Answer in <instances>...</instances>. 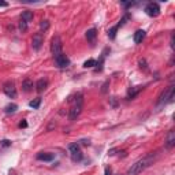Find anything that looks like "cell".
I'll return each instance as SVG.
<instances>
[{"mask_svg":"<svg viewBox=\"0 0 175 175\" xmlns=\"http://www.w3.org/2000/svg\"><path fill=\"white\" fill-rule=\"evenodd\" d=\"M62 40H60L59 36H55L53 38H52V44H51V51L52 53H53V56H56V55L62 53Z\"/></svg>","mask_w":175,"mask_h":175,"instance_id":"277c9868","label":"cell"},{"mask_svg":"<svg viewBox=\"0 0 175 175\" xmlns=\"http://www.w3.org/2000/svg\"><path fill=\"white\" fill-rule=\"evenodd\" d=\"M108 85H109V81H105L103 85V88H101V93H107V90H108Z\"/></svg>","mask_w":175,"mask_h":175,"instance_id":"d4e9b609","label":"cell"},{"mask_svg":"<svg viewBox=\"0 0 175 175\" xmlns=\"http://www.w3.org/2000/svg\"><path fill=\"white\" fill-rule=\"evenodd\" d=\"M112 105H116V101H115V97H112Z\"/></svg>","mask_w":175,"mask_h":175,"instance_id":"d6a6232c","label":"cell"},{"mask_svg":"<svg viewBox=\"0 0 175 175\" xmlns=\"http://www.w3.org/2000/svg\"><path fill=\"white\" fill-rule=\"evenodd\" d=\"M68 150H70L71 155H74V153H78V152H79L78 144H70V146H68Z\"/></svg>","mask_w":175,"mask_h":175,"instance_id":"ac0fdd59","label":"cell"},{"mask_svg":"<svg viewBox=\"0 0 175 175\" xmlns=\"http://www.w3.org/2000/svg\"><path fill=\"white\" fill-rule=\"evenodd\" d=\"M70 101H73V107H71V109H70V119L74 120V119H77V116H78L82 111L84 97H82V94H77L74 98H70Z\"/></svg>","mask_w":175,"mask_h":175,"instance_id":"7a4b0ae2","label":"cell"},{"mask_svg":"<svg viewBox=\"0 0 175 175\" xmlns=\"http://www.w3.org/2000/svg\"><path fill=\"white\" fill-rule=\"evenodd\" d=\"M40 104H41V98H34L33 101H30V103H29V105L32 107V108H38Z\"/></svg>","mask_w":175,"mask_h":175,"instance_id":"d6986e66","label":"cell"},{"mask_svg":"<svg viewBox=\"0 0 175 175\" xmlns=\"http://www.w3.org/2000/svg\"><path fill=\"white\" fill-rule=\"evenodd\" d=\"M22 19H23L25 22H30V21H33V12L32 11H29V10H26V11H23L22 12Z\"/></svg>","mask_w":175,"mask_h":175,"instance_id":"9a60e30c","label":"cell"},{"mask_svg":"<svg viewBox=\"0 0 175 175\" xmlns=\"http://www.w3.org/2000/svg\"><path fill=\"white\" fill-rule=\"evenodd\" d=\"M43 43H44L43 33H41V32L34 33V34H33V38H32V46H33V49L38 51V49L41 48V45H43Z\"/></svg>","mask_w":175,"mask_h":175,"instance_id":"52a82bcc","label":"cell"},{"mask_svg":"<svg viewBox=\"0 0 175 175\" xmlns=\"http://www.w3.org/2000/svg\"><path fill=\"white\" fill-rule=\"evenodd\" d=\"M19 30H21V32H26L27 30V23L23 21V19L19 21Z\"/></svg>","mask_w":175,"mask_h":175,"instance_id":"603a6c76","label":"cell"},{"mask_svg":"<svg viewBox=\"0 0 175 175\" xmlns=\"http://www.w3.org/2000/svg\"><path fill=\"white\" fill-rule=\"evenodd\" d=\"M19 126H21V127H26V126H27V123L23 120V122H21V123H19Z\"/></svg>","mask_w":175,"mask_h":175,"instance_id":"f546056e","label":"cell"},{"mask_svg":"<svg viewBox=\"0 0 175 175\" xmlns=\"http://www.w3.org/2000/svg\"><path fill=\"white\" fill-rule=\"evenodd\" d=\"M152 161H153V156L152 155L146 156V157H144V159H141V160H138L137 163H134L133 166L129 168L127 175H138L139 172H142L145 168H148V167L152 164Z\"/></svg>","mask_w":175,"mask_h":175,"instance_id":"6da1fadb","label":"cell"},{"mask_svg":"<svg viewBox=\"0 0 175 175\" xmlns=\"http://www.w3.org/2000/svg\"><path fill=\"white\" fill-rule=\"evenodd\" d=\"M46 86H48V81L44 79V78L38 79L37 84H36V89H37V92H43V90H45Z\"/></svg>","mask_w":175,"mask_h":175,"instance_id":"9c48e42d","label":"cell"},{"mask_svg":"<svg viewBox=\"0 0 175 175\" xmlns=\"http://www.w3.org/2000/svg\"><path fill=\"white\" fill-rule=\"evenodd\" d=\"M139 67H141V68H144V70H146V62H145L144 59H141V60H139Z\"/></svg>","mask_w":175,"mask_h":175,"instance_id":"83f0119b","label":"cell"},{"mask_svg":"<svg viewBox=\"0 0 175 175\" xmlns=\"http://www.w3.org/2000/svg\"><path fill=\"white\" fill-rule=\"evenodd\" d=\"M22 89H23V92H26V93H27V92H30V90L33 89V82L30 81L29 78L25 79L23 84H22Z\"/></svg>","mask_w":175,"mask_h":175,"instance_id":"5bb4252c","label":"cell"},{"mask_svg":"<svg viewBox=\"0 0 175 175\" xmlns=\"http://www.w3.org/2000/svg\"><path fill=\"white\" fill-rule=\"evenodd\" d=\"M134 43L136 44H139V43H142V40L145 38V32L144 30H137L136 33H134Z\"/></svg>","mask_w":175,"mask_h":175,"instance_id":"8fae6325","label":"cell"},{"mask_svg":"<svg viewBox=\"0 0 175 175\" xmlns=\"http://www.w3.org/2000/svg\"><path fill=\"white\" fill-rule=\"evenodd\" d=\"M96 36H97V30H96L94 27H93V29H89V30L86 32V40L92 43V41H94Z\"/></svg>","mask_w":175,"mask_h":175,"instance_id":"4fadbf2b","label":"cell"},{"mask_svg":"<svg viewBox=\"0 0 175 175\" xmlns=\"http://www.w3.org/2000/svg\"><path fill=\"white\" fill-rule=\"evenodd\" d=\"M145 12L149 16H157L160 14V7H159L157 3H149V4L145 7Z\"/></svg>","mask_w":175,"mask_h":175,"instance_id":"ba28073f","label":"cell"},{"mask_svg":"<svg viewBox=\"0 0 175 175\" xmlns=\"http://www.w3.org/2000/svg\"><path fill=\"white\" fill-rule=\"evenodd\" d=\"M71 157H73V160H74V161H79V160H82V152L79 150L78 153H74V155H71Z\"/></svg>","mask_w":175,"mask_h":175,"instance_id":"cb8c5ba5","label":"cell"},{"mask_svg":"<svg viewBox=\"0 0 175 175\" xmlns=\"http://www.w3.org/2000/svg\"><path fill=\"white\" fill-rule=\"evenodd\" d=\"M81 142H82V144H84V145H89V144H90V142H89V139H82Z\"/></svg>","mask_w":175,"mask_h":175,"instance_id":"f1b7e54d","label":"cell"},{"mask_svg":"<svg viewBox=\"0 0 175 175\" xmlns=\"http://www.w3.org/2000/svg\"><path fill=\"white\" fill-rule=\"evenodd\" d=\"M174 144H175V133L171 130V131L168 133V136H167L166 146H167V148H172V146H174Z\"/></svg>","mask_w":175,"mask_h":175,"instance_id":"30bf717a","label":"cell"},{"mask_svg":"<svg viewBox=\"0 0 175 175\" xmlns=\"http://www.w3.org/2000/svg\"><path fill=\"white\" fill-rule=\"evenodd\" d=\"M0 7H7V3H5V2H0Z\"/></svg>","mask_w":175,"mask_h":175,"instance_id":"4dcf8cb0","label":"cell"},{"mask_svg":"<svg viewBox=\"0 0 175 175\" xmlns=\"http://www.w3.org/2000/svg\"><path fill=\"white\" fill-rule=\"evenodd\" d=\"M16 108H18V105L12 103V104H8V105L4 108V111L7 112V114H12V112H15V111H16Z\"/></svg>","mask_w":175,"mask_h":175,"instance_id":"e0dca14e","label":"cell"},{"mask_svg":"<svg viewBox=\"0 0 175 175\" xmlns=\"http://www.w3.org/2000/svg\"><path fill=\"white\" fill-rule=\"evenodd\" d=\"M105 175H111V170L109 168H105Z\"/></svg>","mask_w":175,"mask_h":175,"instance_id":"1f68e13d","label":"cell"},{"mask_svg":"<svg viewBox=\"0 0 175 175\" xmlns=\"http://www.w3.org/2000/svg\"><path fill=\"white\" fill-rule=\"evenodd\" d=\"M55 63H56L57 67L64 68V67H67V66L70 64V59H68V57L62 52V53H59V55L55 56Z\"/></svg>","mask_w":175,"mask_h":175,"instance_id":"8992f818","label":"cell"},{"mask_svg":"<svg viewBox=\"0 0 175 175\" xmlns=\"http://www.w3.org/2000/svg\"><path fill=\"white\" fill-rule=\"evenodd\" d=\"M127 19H129V15H126L125 18H122V21L119 22V25H118V27H119V26H123V25H125L126 22H127Z\"/></svg>","mask_w":175,"mask_h":175,"instance_id":"4316f807","label":"cell"},{"mask_svg":"<svg viewBox=\"0 0 175 175\" xmlns=\"http://www.w3.org/2000/svg\"><path fill=\"white\" fill-rule=\"evenodd\" d=\"M174 85H171V86H168L166 90H164L163 93H161L160 98H159V105H163V104L168 103V101H172L174 100Z\"/></svg>","mask_w":175,"mask_h":175,"instance_id":"3957f363","label":"cell"},{"mask_svg":"<svg viewBox=\"0 0 175 175\" xmlns=\"http://www.w3.org/2000/svg\"><path fill=\"white\" fill-rule=\"evenodd\" d=\"M37 159H38V160H43V161H51V160H53V155H52V153L41 152V153H38V155H37Z\"/></svg>","mask_w":175,"mask_h":175,"instance_id":"7c38bea8","label":"cell"},{"mask_svg":"<svg viewBox=\"0 0 175 175\" xmlns=\"http://www.w3.org/2000/svg\"><path fill=\"white\" fill-rule=\"evenodd\" d=\"M93 66H96L94 59H89V60H86V62L84 63V67H86V68H90V67H93Z\"/></svg>","mask_w":175,"mask_h":175,"instance_id":"7402d4cb","label":"cell"},{"mask_svg":"<svg viewBox=\"0 0 175 175\" xmlns=\"http://www.w3.org/2000/svg\"><path fill=\"white\" fill-rule=\"evenodd\" d=\"M3 90H4V93L8 97H11V98L16 97V88H15V85H14V82H11V81L5 82L4 86H3Z\"/></svg>","mask_w":175,"mask_h":175,"instance_id":"5b68a950","label":"cell"},{"mask_svg":"<svg viewBox=\"0 0 175 175\" xmlns=\"http://www.w3.org/2000/svg\"><path fill=\"white\" fill-rule=\"evenodd\" d=\"M40 27H41V30H44V32H46V30L49 29V21H41V23H40Z\"/></svg>","mask_w":175,"mask_h":175,"instance_id":"44dd1931","label":"cell"},{"mask_svg":"<svg viewBox=\"0 0 175 175\" xmlns=\"http://www.w3.org/2000/svg\"><path fill=\"white\" fill-rule=\"evenodd\" d=\"M0 145H2V146H4V148H7V146H10V145H11V142L8 141V139H3V141L0 142Z\"/></svg>","mask_w":175,"mask_h":175,"instance_id":"484cf974","label":"cell"},{"mask_svg":"<svg viewBox=\"0 0 175 175\" xmlns=\"http://www.w3.org/2000/svg\"><path fill=\"white\" fill-rule=\"evenodd\" d=\"M139 90H141V88H131V89H129L127 97H129V98H134V97H136V96L139 93Z\"/></svg>","mask_w":175,"mask_h":175,"instance_id":"2e32d148","label":"cell"},{"mask_svg":"<svg viewBox=\"0 0 175 175\" xmlns=\"http://www.w3.org/2000/svg\"><path fill=\"white\" fill-rule=\"evenodd\" d=\"M116 30H118V26H114V27H111V29L108 30V37L111 38H115V36H116Z\"/></svg>","mask_w":175,"mask_h":175,"instance_id":"ffe728a7","label":"cell"}]
</instances>
